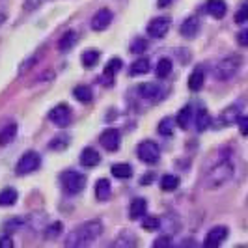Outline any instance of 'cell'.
I'll list each match as a JSON object with an SVG mask.
<instances>
[{
  "label": "cell",
  "mask_w": 248,
  "mask_h": 248,
  "mask_svg": "<svg viewBox=\"0 0 248 248\" xmlns=\"http://www.w3.org/2000/svg\"><path fill=\"white\" fill-rule=\"evenodd\" d=\"M60 181H62L63 190L69 192V194H78V192L84 188V185H86L84 174H78V172H75V170L63 172L62 177H60Z\"/></svg>",
  "instance_id": "4"
},
{
  "label": "cell",
  "mask_w": 248,
  "mask_h": 248,
  "mask_svg": "<svg viewBox=\"0 0 248 248\" xmlns=\"http://www.w3.org/2000/svg\"><path fill=\"white\" fill-rule=\"evenodd\" d=\"M198 30H200L198 17H188V19H185V21L181 23V26H179L181 36H185V37H194L198 34Z\"/></svg>",
  "instance_id": "14"
},
{
  "label": "cell",
  "mask_w": 248,
  "mask_h": 248,
  "mask_svg": "<svg viewBox=\"0 0 248 248\" xmlns=\"http://www.w3.org/2000/svg\"><path fill=\"white\" fill-rule=\"evenodd\" d=\"M60 233H62V222L50 224L49 228L45 230V237H47V239H54V237H58Z\"/></svg>",
  "instance_id": "34"
},
{
  "label": "cell",
  "mask_w": 248,
  "mask_h": 248,
  "mask_svg": "<svg viewBox=\"0 0 248 248\" xmlns=\"http://www.w3.org/2000/svg\"><path fill=\"white\" fill-rule=\"evenodd\" d=\"M49 118L52 124L63 127V125L69 124V120H71V112H69V108H67L65 105H58V107H54V108L50 110Z\"/></svg>",
  "instance_id": "10"
},
{
  "label": "cell",
  "mask_w": 248,
  "mask_h": 248,
  "mask_svg": "<svg viewBox=\"0 0 248 248\" xmlns=\"http://www.w3.org/2000/svg\"><path fill=\"white\" fill-rule=\"evenodd\" d=\"M237 122H239V127H241V135H243V137H247V133H248V122H247V116H243V114H241Z\"/></svg>",
  "instance_id": "40"
},
{
  "label": "cell",
  "mask_w": 248,
  "mask_h": 248,
  "mask_svg": "<svg viewBox=\"0 0 248 248\" xmlns=\"http://www.w3.org/2000/svg\"><path fill=\"white\" fill-rule=\"evenodd\" d=\"M138 93H140L144 99H149V101H161L162 95H164V92L161 90V86H157V84H153V82L140 84V86H138Z\"/></svg>",
  "instance_id": "9"
},
{
  "label": "cell",
  "mask_w": 248,
  "mask_h": 248,
  "mask_svg": "<svg viewBox=\"0 0 248 248\" xmlns=\"http://www.w3.org/2000/svg\"><path fill=\"white\" fill-rule=\"evenodd\" d=\"M4 247H13V239L10 235H4L0 239V248H4Z\"/></svg>",
  "instance_id": "43"
},
{
  "label": "cell",
  "mask_w": 248,
  "mask_h": 248,
  "mask_svg": "<svg viewBox=\"0 0 248 248\" xmlns=\"http://www.w3.org/2000/svg\"><path fill=\"white\" fill-rule=\"evenodd\" d=\"M161 186H162V190L172 192V190H175V188L179 186V177H177V175H172V174L164 175V177L161 179Z\"/></svg>",
  "instance_id": "27"
},
{
  "label": "cell",
  "mask_w": 248,
  "mask_h": 248,
  "mask_svg": "<svg viewBox=\"0 0 248 248\" xmlns=\"http://www.w3.org/2000/svg\"><path fill=\"white\" fill-rule=\"evenodd\" d=\"M17 190L15 188H4L2 192H0V205L2 207H8V205H13L15 202H17Z\"/></svg>",
  "instance_id": "21"
},
{
  "label": "cell",
  "mask_w": 248,
  "mask_h": 248,
  "mask_svg": "<svg viewBox=\"0 0 248 248\" xmlns=\"http://www.w3.org/2000/svg\"><path fill=\"white\" fill-rule=\"evenodd\" d=\"M65 142H67V138H65V137L54 138V140L50 142V148H52V149H63V148H65Z\"/></svg>",
  "instance_id": "39"
},
{
  "label": "cell",
  "mask_w": 248,
  "mask_h": 248,
  "mask_svg": "<svg viewBox=\"0 0 248 248\" xmlns=\"http://www.w3.org/2000/svg\"><path fill=\"white\" fill-rule=\"evenodd\" d=\"M103 233V224L99 220H88V222L77 226L73 232L65 239V247L67 248H78L92 245L97 237Z\"/></svg>",
  "instance_id": "1"
},
{
  "label": "cell",
  "mask_w": 248,
  "mask_h": 248,
  "mask_svg": "<svg viewBox=\"0 0 248 248\" xmlns=\"http://www.w3.org/2000/svg\"><path fill=\"white\" fill-rule=\"evenodd\" d=\"M170 30V19L168 17H155L148 25V34L151 37H164Z\"/></svg>",
  "instance_id": "7"
},
{
  "label": "cell",
  "mask_w": 248,
  "mask_h": 248,
  "mask_svg": "<svg viewBox=\"0 0 248 248\" xmlns=\"http://www.w3.org/2000/svg\"><path fill=\"white\" fill-rule=\"evenodd\" d=\"M170 71H172V62L168 58L159 60V63H157V77L159 78H166L170 75Z\"/></svg>",
  "instance_id": "31"
},
{
  "label": "cell",
  "mask_w": 248,
  "mask_h": 248,
  "mask_svg": "<svg viewBox=\"0 0 248 248\" xmlns=\"http://www.w3.org/2000/svg\"><path fill=\"white\" fill-rule=\"evenodd\" d=\"M172 245V241L168 239V237H159L155 243H153V247H170Z\"/></svg>",
  "instance_id": "42"
},
{
  "label": "cell",
  "mask_w": 248,
  "mask_h": 248,
  "mask_svg": "<svg viewBox=\"0 0 248 248\" xmlns=\"http://www.w3.org/2000/svg\"><path fill=\"white\" fill-rule=\"evenodd\" d=\"M205 12L209 13L211 17H215V19H222L226 12H228V6H226L224 0H207Z\"/></svg>",
  "instance_id": "13"
},
{
  "label": "cell",
  "mask_w": 248,
  "mask_h": 248,
  "mask_svg": "<svg viewBox=\"0 0 248 248\" xmlns=\"http://www.w3.org/2000/svg\"><path fill=\"white\" fill-rule=\"evenodd\" d=\"M148 49V41H144V39H135V43H133V47H131V50L135 52V54H142L144 50Z\"/></svg>",
  "instance_id": "35"
},
{
  "label": "cell",
  "mask_w": 248,
  "mask_h": 248,
  "mask_svg": "<svg viewBox=\"0 0 248 248\" xmlns=\"http://www.w3.org/2000/svg\"><path fill=\"white\" fill-rule=\"evenodd\" d=\"M112 174L114 177H118V179H127V177H131L133 175V168H131V164H114L112 166Z\"/></svg>",
  "instance_id": "22"
},
{
  "label": "cell",
  "mask_w": 248,
  "mask_h": 248,
  "mask_svg": "<svg viewBox=\"0 0 248 248\" xmlns=\"http://www.w3.org/2000/svg\"><path fill=\"white\" fill-rule=\"evenodd\" d=\"M99 162H101V155L95 151V149L93 148L82 149V153H80V164H82V166L93 168V166H97Z\"/></svg>",
  "instance_id": "15"
},
{
  "label": "cell",
  "mask_w": 248,
  "mask_h": 248,
  "mask_svg": "<svg viewBox=\"0 0 248 248\" xmlns=\"http://www.w3.org/2000/svg\"><path fill=\"white\" fill-rule=\"evenodd\" d=\"M239 116H241V110H239V107H230V108H226L222 112V124L224 125H232L235 124L237 120H239Z\"/></svg>",
  "instance_id": "25"
},
{
  "label": "cell",
  "mask_w": 248,
  "mask_h": 248,
  "mask_svg": "<svg viewBox=\"0 0 248 248\" xmlns=\"http://www.w3.org/2000/svg\"><path fill=\"white\" fill-rule=\"evenodd\" d=\"M148 69H149V60H148V58H138L137 62L131 63L129 73L133 75V77H138V75L148 73Z\"/></svg>",
  "instance_id": "20"
},
{
  "label": "cell",
  "mask_w": 248,
  "mask_h": 248,
  "mask_svg": "<svg viewBox=\"0 0 248 248\" xmlns=\"http://www.w3.org/2000/svg\"><path fill=\"white\" fill-rule=\"evenodd\" d=\"M190 118H192V107H185V108L179 110L177 118H175V124L179 125V127H183V129H186L188 124H190Z\"/></svg>",
  "instance_id": "26"
},
{
  "label": "cell",
  "mask_w": 248,
  "mask_h": 248,
  "mask_svg": "<svg viewBox=\"0 0 248 248\" xmlns=\"http://www.w3.org/2000/svg\"><path fill=\"white\" fill-rule=\"evenodd\" d=\"M75 43H77V34H75L73 30H69V32H65V34L58 39V49H60V50H69Z\"/></svg>",
  "instance_id": "23"
},
{
  "label": "cell",
  "mask_w": 248,
  "mask_h": 248,
  "mask_svg": "<svg viewBox=\"0 0 248 248\" xmlns=\"http://www.w3.org/2000/svg\"><path fill=\"white\" fill-rule=\"evenodd\" d=\"M99 50H93V49H90V50H86L84 54H82V58H80V62L84 63L86 67H93L95 63L99 62Z\"/></svg>",
  "instance_id": "29"
},
{
  "label": "cell",
  "mask_w": 248,
  "mask_h": 248,
  "mask_svg": "<svg viewBox=\"0 0 248 248\" xmlns=\"http://www.w3.org/2000/svg\"><path fill=\"white\" fill-rule=\"evenodd\" d=\"M138 157L140 161H144L146 164H155L161 159V151H159V146L153 142V140H144L140 142L138 146Z\"/></svg>",
  "instance_id": "6"
},
{
  "label": "cell",
  "mask_w": 248,
  "mask_h": 248,
  "mask_svg": "<svg viewBox=\"0 0 248 248\" xmlns=\"http://www.w3.org/2000/svg\"><path fill=\"white\" fill-rule=\"evenodd\" d=\"M135 243H137V241H135L133 237H131V239H125V237H122V239H118L114 245H116V247H124V245H125V247H129V245H135Z\"/></svg>",
  "instance_id": "41"
},
{
  "label": "cell",
  "mask_w": 248,
  "mask_h": 248,
  "mask_svg": "<svg viewBox=\"0 0 248 248\" xmlns=\"http://www.w3.org/2000/svg\"><path fill=\"white\" fill-rule=\"evenodd\" d=\"M17 137V125L8 124L2 131H0V146H8L10 142H13V138Z\"/></svg>",
  "instance_id": "18"
},
{
  "label": "cell",
  "mask_w": 248,
  "mask_h": 248,
  "mask_svg": "<svg viewBox=\"0 0 248 248\" xmlns=\"http://www.w3.org/2000/svg\"><path fill=\"white\" fill-rule=\"evenodd\" d=\"M99 142L107 151H116V149L120 148V142H122L120 131H118V129H107V131L101 135Z\"/></svg>",
  "instance_id": "8"
},
{
  "label": "cell",
  "mask_w": 248,
  "mask_h": 248,
  "mask_svg": "<svg viewBox=\"0 0 248 248\" xmlns=\"http://www.w3.org/2000/svg\"><path fill=\"white\" fill-rule=\"evenodd\" d=\"M41 2H43V0H25L23 6H25L26 12H34V10H37V8L41 6Z\"/></svg>",
  "instance_id": "38"
},
{
  "label": "cell",
  "mask_w": 248,
  "mask_h": 248,
  "mask_svg": "<svg viewBox=\"0 0 248 248\" xmlns=\"http://www.w3.org/2000/svg\"><path fill=\"white\" fill-rule=\"evenodd\" d=\"M142 226H144V230H157V228L161 226V218H159V217H146V215H144Z\"/></svg>",
  "instance_id": "33"
},
{
  "label": "cell",
  "mask_w": 248,
  "mask_h": 248,
  "mask_svg": "<svg viewBox=\"0 0 248 248\" xmlns=\"http://www.w3.org/2000/svg\"><path fill=\"white\" fill-rule=\"evenodd\" d=\"M247 13H248L247 4H241V8H239V12H237V15H235V21L239 25H245V23H247Z\"/></svg>",
  "instance_id": "36"
},
{
  "label": "cell",
  "mask_w": 248,
  "mask_h": 248,
  "mask_svg": "<svg viewBox=\"0 0 248 248\" xmlns=\"http://www.w3.org/2000/svg\"><path fill=\"white\" fill-rule=\"evenodd\" d=\"M226 237H228V228L226 226H215L209 230V233L205 237V245L207 247H218V245H222Z\"/></svg>",
  "instance_id": "11"
},
{
  "label": "cell",
  "mask_w": 248,
  "mask_h": 248,
  "mask_svg": "<svg viewBox=\"0 0 248 248\" xmlns=\"http://www.w3.org/2000/svg\"><path fill=\"white\" fill-rule=\"evenodd\" d=\"M122 60L120 58H112V60H108V63H107V67H105V75L107 77H112V75H116L120 69H122Z\"/></svg>",
  "instance_id": "32"
},
{
  "label": "cell",
  "mask_w": 248,
  "mask_h": 248,
  "mask_svg": "<svg viewBox=\"0 0 248 248\" xmlns=\"http://www.w3.org/2000/svg\"><path fill=\"white\" fill-rule=\"evenodd\" d=\"M209 125H211V116L205 110H200L198 114H196V127H198V131L209 129Z\"/></svg>",
  "instance_id": "30"
},
{
  "label": "cell",
  "mask_w": 248,
  "mask_h": 248,
  "mask_svg": "<svg viewBox=\"0 0 248 248\" xmlns=\"http://www.w3.org/2000/svg\"><path fill=\"white\" fill-rule=\"evenodd\" d=\"M41 164V157L37 155L36 151H26L25 155L19 159L17 166H15V172L19 175H26V174H32L36 172Z\"/></svg>",
  "instance_id": "5"
},
{
  "label": "cell",
  "mask_w": 248,
  "mask_h": 248,
  "mask_svg": "<svg viewBox=\"0 0 248 248\" xmlns=\"http://www.w3.org/2000/svg\"><path fill=\"white\" fill-rule=\"evenodd\" d=\"M148 211V202L144 198H135L133 200V203H131V207H129V215H131V218H142L144 215Z\"/></svg>",
  "instance_id": "16"
},
{
  "label": "cell",
  "mask_w": 248,
  "mask_h": 248,
  "mask_svg": "<svg viewBox=\"0 0 248 248\" xmlns=\"http://www.w3.org/2000/svg\"><path fill=\"white\" fill-rule=\"evenodd\" d=\"M75 99H78L80 103H90L93 99V93H92V88L90 86H77L73 90Z\"/></svg>",
  "instance_id": "24"
},
{
  "label": "cell",
  "mask_w": 248,
  "mask_h": 248,
  "mask_svg": "<svg viewBox=\"0 0 248 248\" xmlns=\"http://www.w3.org/2000/svg\"><path fill=\"white\" fill-rule=\"evenodd\" d=\"M248 32L247 30H243V32H241V34H239V43H241V45H243V47H245V45H247L248 43Z\"/></svg>",
  "instance_id": "44"
},
{
  "label": "cell",
  "mask_w": 248,
  "mask_h": 248,
  "mask_svg": "<svg viewBox=\"0 0 248 248\" xmlns=\"http://www.w3.org/2000/svg\"><path fill=\"white\" fill-rule=\"evenodd\" d=\"M112 23V12L110 10H99L92 17V28L93 30H107Z\"/></svg>",
  "instance_id": "12"
},
{
  "label": "cell",
  "mask_w": 248,
  "mask_h": 248,
  "mask_svg": "<svg viewBox=\"0 0 248 248\" xmlns=\"http://www.w3.org/2000/svg\"><path fill=\"white\" fill-rule=\"evenodd\" d=\"M8 10H10V2H8V0H0V25L6 21Z\"/></svg>",
  "instance_id": "37"
},
{
  "label": "cell",
  "mask_w": 248,
  "mask_h": 248,
  "mask_svg": "<svg viewBox=\"0 0 248 248\" xmlns=\"http://www.w3.org/2000/svg\"><path fill=\"white\" fill-rule=\"evenodd\" d=\"M172 0H157V4H159V8H166L168 4H170Z\"/></svg>",
  "instance_id": "45"
},
{
  "label": "cell",
  "mask_w": 248,
  "mask_h": 248,
  "mask_svg": "<svg viewBox=\"0 0 248 248\" xmlns=\"http://www.w3.org/2000/svg\"><path fill=\"white\" fill-rule=\"evenodd\" d=\"M241 69V58L239 56H228L215 65L213 69V75L217 80H228L232 77H235Z\"/></svg>",
  "instance_id": "3"
},
{
  "label": "cell",
  "mask_w": 248,
  "mask_h": 248,
  "mask_svg": "<svg viewBox=\"0 0 248 248\" xmlns=\"http://www.w3.org/2000/svg\"><path fill=\"white\" fill-rule=\"evenodd\" d=\"M233 172H235V168H233V164L230 161V157H224V159H220L217 164H213L211 168L207 170V174H205V186L218 188V186L226 185L233 177Z\"/></svg>",
  "instance_id": "2"
},
{
  "label": "cell",
  "mask_w": 248,
  "mask_h": 248,
  "mask_svg": "<svg viewBox=\"0 0 248 248\" xmlns=\"http://www.w3.org/2000/svg\"><path fill=\"white\" fill-rule=\"evenodd\" d=\"M174 127H175L174 118H164L161 124H159V135H162V137H172L174 135Z\"/></svg>",
  "instance_id": "28"
},
{
  "label": "cell",
  "mask_w": 248,
  "mask_h": 248,
  "mask_svg": "<svg viewBox=\"0 0 248 248\" xmlns=\"http://www.w3.org/2000/svg\"><path fill=\"white\" fill-rule=\"evenodd\" d=\"M110 181L108 179H99L95 183V196L99 200H108L110 198Z\"/></svg>",
  "instance_id": "19"
},
{
  "label": "cell",
  "mask_w": 248,
  "mask_h": 248,
  "mask_svg": "<svg viewBox=\"0 0 248 248\" xmlns=\"http://www.w3.org/2000/svg\"><path fill=\"white\" fill-rule=\"evenodd\" d=\"M203 80H205V71H203V67H196L192 75L188 77V88L192 90V92H198L200 88L203 86Z\"/></svg>",
  "instance_id": "17"
}]
</instances>
